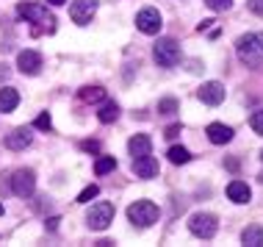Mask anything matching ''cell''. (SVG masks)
<instances>
[{
	"label": "cell",
	"instance_id": "cell-4",
	"mask_svg": "<svg viewBox=\"0 0 263 247\" xmlns=\"http://www.w3.org/2000/svg\"><path fill=\"white\" fill-rule=\"evenodd\" d=\"M189 231L197 239H213L219 231V222L213 214H208V211H197V214L189 217Z\"/></svg>",
	"mask_w": 263,
	"mask_h": 247
},
{
	"label": "cell",
	"instance_id": "cell-26",
	"mask_svg": "<svg viewBox=\"0 0 263 247\" xmlns=\"http://www.w3.org/2000/svg\"><path fill=\"white\" fill-rule=\"evenodd\" d=\"M250 125H252V131L258 133V136H263V109L255 111V114L250 117Z\"/></svg>",
	"mask_w": 263,
	"mask_h": 247
},
{
	"label": "cell",
	"instance_id": "cell-19",
	"mask_svg": "<svg viewBox=\"0 0 263 247\" xmlns=\"http://www.w3.org/2000/svg\"><path fill=\"white\" fill-rule=\"evenodd\" d=\"M117 117H119V105L114 103V100H105L103 105H100V111H97V119H100V122H117Z\"/></svg>",
	"mask_w": 263,
	"mask_h": 247
},
{
	"label": "cell",
	"instance_id": "cell-21",
	"mask_svg": "<svg viewBox=\"0 0 263 247\" xmlns=\"http://www.w3.org/2000/svg\"><path fill=\"white\" fill-rule=\"evenodd\" d=\"M117 169V158L114 156H100L97 158V164H95V175H108Z\"/></svg>",
	"mask_w": 263,
	"mask_h": 247
},
{
	"label": "cell",
	"instance_id": "cell-11",
	"mask_svg": "<svg viewBox=\"0 0 263 247\" xmlns=\"http://www.w3.org/2000/svg\"><path fill=\"white\" fill-rule=\"evenodd\" d=\"M17 67L23 75H39L42 69V56L36 50H20L17 53Z\"/></svg>",
	"mask_w": 263,
	"mask_h": 247
},
{
	"label": "cell",
	"instance_id": "cell-23",
	"mask_svg": "<svg viewBox=\"0 0 263 247\" xmlns=\"http://www.w3.org/2000/svg\"><path fill=\"white\" fill-rule=\"evenodd\" d=\"M177 109H180V103H177L175 97H163V100H158V114H163V117H172Z\"/></svg>",
	"mask_w": 263,
	"mask_h": 247
},
{
	"label": "cell",
	"instance_id": "cell-17",
	"mask_svg": "<svg viewBox=\"0 0 263 247\" xmlns=\"http://www.w3.org/2000/svg\"><path fill=\"white\" fill-rule=\"evenodd\" d=\"M17 105H20V92L17 89H11V86L0 89V111H3V114H11Z\"/></svg>",
	"mask_w": 263,
	"mask_h": 247
},
{
	"label": "cell",
	"instance_id": "cell-3",
	"mask_svg": "<svg viewBox=\"0 0 263 247\" xmlns=\"http://www.w3.org/2000/svg\"><path fill=\"white\" fill-rule=\"evenodd\" d=\"M153 59L158 67H175L177 61H180V45L172 39V37H163L153 45Z\"/></svg>",
	"mask_w": 263,
	"mask_h": 247
},
{
	"label": "cell",
	"instance_id": "cell-18",
	"mask_svg": "<svg viewBox=\"0 0 263 247\" xmlns=\"http://www.w3.org/2000/svg\"><path fill=\"white\" fill-rule=\"evenodd\" d=\"M241 242L250 244V247H263V228H260V225H250V228H244Z\"/></svg>",
	"mask_w": 263,
	"mask_h": 247
},
{
	"label": "cell",
	"instance_id": "cell-29",
	"mask_svg": "<svg viewBox=\"0 0 263 247\" xmlns=\"http://www.w3.org/2000/svg\"><path fill=\"white\" fill-rule=\"evenodd\" d=\"M81 150H83V153H97V150H100V145H97V142H83Z\"/></svg>",
	"mask_w": 263,
	"mask_h": 247
},
{
	"label": "cell",
	"instance_id": "cell-35",
	"mask_svg": "<svg viewBox=\"0 0 263 247\" xmlns=\"http://www.w3.org/2000/svg\"><path fill=\"white\" fill-rule=\"evenodd\" d=\"M260 158H263V153H260Z\"/></svg>",
	"mask_w": 263,
	"mask_h": 247
},
{
	"label": "cell",
	"instance_id": "cell-7",
	"mask_svg": "<svg viewBox=\"0 0 263 247\" xmlns=\"http://www.w3.org/2000/svg\"><path fill=\"white\" fill-rule=\"evenodd\" d=\"M36 189V172L33 169H17L11 175V192L17 197H31Z\"/></svg>",
	"mask_w": 263,
	"mask_h": 247
},
{
	"label": "cell",
	"instance_id": "cell-13",
	"mask_svg": "<svg viewBox=\"0 0 263 247\" xmlns=\"http://www.w3.org/2000/svg\"><path fill=\"white\" fill-rule=\"evenodd\" d=\"M31 142H33V133L28 131V128H14L9 136H6V147H9V150H14V153L25 150Z\"/></svg>",
	"mask_w": 263,
	"mask_h": 247
},
{
	"label": "cell",
	"instance_id": "cell-6",
	"mask_svg": "<svg viewBox=\"0 0 263 247\" xmlns=\"http://www.w3.org/2000/svg\"><path fill=\"white\" fill-rule=\"evenodd\" d=\"M17 14L23 20H28V23H36V25H47V28H53V14L45 9V6H39V3H20L17 6Z\"/></svg>",
	"mask_w": 263,
	"mask_h": 247
},
{
	"label": "cell",
	"instance_id": "cell-25",
	"mask_svg": "<svg viewBox=\"0 0 263 247\" xmlns=\"http://www.w3.org/2000/svg\"><path fill=\"white\" fill-rule=\"evenodd\" d=\"M205 6H208L211 11H227L233 6V0H202Z\"/></svg>",
	"mask_w": 263,
	"mask_h": 247
},
{
	"label": "cell",
	"instance_id": "cell-1",
	"mask_svg": "<svg viewBox=\"0 0 263 247\" xmlns=\"http://www.w3.org/2000/svg\"><path fill=\"white\" fill-rule=\"evenodd\" d=\"M236 53H238V59L244 61L247 67L260 69L263 67V33L255 31V33H244V37H238Z\"/></svg>",
	"mask_w": 263,
	"mask_h": 247
},
{
	"label": "cell",
	"instance_id": "cell-20",
	"mask_svg": "<svg viewBox=\"0 0 263 247\" xmlns=\"http://www.w3.org/2000/svg\"><path fill=\"white\" fill-rule=\"evenodd\" d=\"M78 95H81L83 103H100V100H105V89L103 86H83Z\"/></svg>",
	"mask_w": 263,
	"mask_h": 247
},
{
	"label": "cell",
	"instance_id": "cell-34",
	"mask_svg": "<svg viewBox=\"0 0 263 247\" xmlns=\"http://www.w3.org/2000/svg\"><path fill=\"white\" fill-rule=\"evenodd\" d=\"M0 214H3V206H0Z\"/></svg>",
	"mask_w": 263,
	"mask_h": 247
},
{
	"label": "cell",
	"instance_id": "cell-14",
	"mask_svg": "<svg viewBox=\"0 0 263 247\" xmlns=\"http://www.w3.org/2000/svg\"><path fill=\"white\" fill-rule=\"evenodd\" d=\"M127 150H130V156H133V158L150 156V153H153L150 136H144V133H136V136H130V142H127Z\"/></svg>",
	"mask_w": 263,
	"mask_h": 247
},
{
	"label": "cell",
	"instance_id": "cell-31",
	"mask_svg": "<svg viewBox=\"0 0 263 247\" xmlns=\"http://www.w3.org/2000/svg\"><path fill=\"white\" fill-rule=\"evenodd\" d=\"M9 67H6V64H0V83H3V81H9Z\"/></svg>",
	"mask_w": 263,
	"mask_h": 247
},
{
	"label": "cell",
	"instance_id": "cell-5",
	"mask_svg": "<svg viewBox=\"0 0 263 247\" xmlns=\"http://www.w3.org/2000/svg\"><path fill=\"white\" fill-rule=\"evenodd\" d=\"M111 222H114V203L100 200V203H95V206L89 208V214H86V225H89L91 231H105Z\"/></svg>",
	"mask_w": 263,
	"mask_h": 247
},
{
	"label": "cell",
	"instance_id": "cell-24",
	"mask_svg": "<svg viewBox=\"0 0 263 247\" xmlns=\"http://www.w3.org/2000/svg\"><path fill=\"white\" fill-rule=\"evenodd\" d=\"M97 195H100V186H97V183H91V186H86L81 195H78V203H89V200H95Z\"/></svg>",
	"mask_w": 263,
	"mask_h": 247
},
{
	"label": "cell",
	"instance_id": "cell-15",
	"mask_svg": "<svg viewBox=\"0 0 263 247\" xmlns=\"http://www.w3.org/2000/svg\"><path fill=\"white\" fill-rule=\"evenodd\" d=\"M208 139L213 145H227L233 139V128L230 125H222V122H211L208 125Z\"/></svg>",
	"mask_w": 263,
	"mask_h": 247
},
{
	"label": "cell",
	"instance_id": "cell-12",
	"mask_svg": "<svg viewBox=\"0 0 263 247\" xmlns=\"http://www.w3.org/2000/svg\"><path fill=\"white\" fill-rule=\"evenodd\" d=\"M161 172V167H158V161H155L153 156H141V158H133V175L141 181H150L155 178V175Z\"/></svg>",
	"mask_w": 263,
	"mask_h": 247
},
{
	"label": "cell",
	"instance_id": "cell-8",
	"mask_svg": "<svg viewBox=\"0 0 263 247\" xmlns=\"http://www.w3.org/2000/svg\"><path fill=\"white\" fill-rule=\"evenodd\" d=\"M161 25H163V17H161V11L158 9H141L136 14V28L141 33H158L161 31Z\"/></svg>",
	"mask_w": 263,
	"mask_h": 247
},
{
	"label": "cell",
	"instance_id": "cell-16",
	"mask_svg": "<svg viewBox=\"0 0 263 247\" xmlns=\"http://www.w3.org/2000/svg\"><path fill=\"white\" fill-rule=\"evenodd\" d=\"M227 197H230L233 203H250L252 192H250V186H247L244 181H230L227 183Z\"/></svg>",
	"mask_w": 263,
	"mask_h": 247
},
{
	"label": "cell",
	"instance_id": "cell-22",
	"mask_svg": "<svg viewBox=\"0 0 263 247\" xmlns=\"http://www.w3.org/2000/svg\"><path fill=\"white\" fill-rule=\"evenodd\" d=\"M169 161H172V164H189L191 161V153L186 150V147H169Z\"/></svg>",
	"mask_w": 263,
	"mask_h": 247
},
{
	"label": "cell",
	"instance_id": "cell-10",
	"mask_svg": "<svg viewBox=\"0 0 263 247\" xmlns=\"http://www.w3.org/2000/svg\"><path fill=\"white\" fill-rule=\"evenodd\" d=\"M224 83H219V81H208V83H202L200 92H197V97L205 103V105H219L224 100Z\"/></svg>",
	"mask_w": 263,
	"mask_h": 247
},
{
	"label": "cell",
	"instance_id": "cell-9",
	"mask_svg": "<svg viewBox=\"0 0 263 247\" xmlns=\"http://www.w3.org/2000/svg\"><path fill=\"white\" fill-rule=\"evenodd\" d=\"M95 11H97V0H75L69 6V17H72L75 25H89Z\"/></svg>",
	"mask_w": 263,
	"mask_h": 247
},
{
	"label": "cell",
	"instance_id": "cell-33",
	"mask_svg": "<svg viewBox=\"0 0 263 247\" xmlns=\"http://www.w3.org/2000/svg\"><path fill=\"white\" fill-rule=\"evenodd\" d=\"M47 3H50V6H64L67 0H47Z\"/></svg>",
	"mask_w": 263,
	"mask_h": 247
},
{
	"label": "cell",
	"instance_id": "cell-30",
	"mask_svg": "<svg viewBox=\"0 0 263 247\" xmlns=\"http://www.w3.org/2000/svg\"><path fill=\"white\" fill-rule=\"evenodd\" d=\"M177 133H180V125H169V128H166V133H163V136H166V139H175Z\"/></svg>",
	"mask_w": 263,
	"mask_h": 247
},
{
	"label": "cell",
	"instance_id": "cell-27",
	"mask_svg": "<svg viewBox=\"0 0 263 247\" xmlns=\"http://www.w3.org/2000/svg\"><path fill=\"white\" fill-rule=\"evenodd\" d=\"M33 125H36L39 131H50V128H53V119H50V114L45 111V114H39V117H36V122H33Z\"/></svg>",
	"mask_w": 263,
	"mask_h": 247
},
{
	"label": "cell",
	"instance_id": "cell-2",
	"mask_svg": "<svg viewBox=\"0 0 263 247\" xmlns=\"http://www.w3.org/2000/svg\"><path fill=\"white\" fill-rule=\"evenodd\" d=\"M158 206L153 200H136L127 206V220H130L136 228H150V225L158 222Z\"/></svg>",
	"mask_w": 263,
	"mask_h": 247
},
{
	"label": "cell",
	"instance_id": "cell-28",
	"mask_svg": "<svg viewBox=\"0 0 263 247\" xmlns=\"http://www.w3.org/2000/svg\"><path fill=\"white\" fill-rule=\"evenodd\" d=\"M247 9L252 14H258V17H263V0H247Z\"/></svg>",
	"mask_w": 263,
	"mask_h": 247
},
{
	"label": "cell",
	"instance_id": "cell-32",
	"mask_svg": "<svg viewBox=\"0 0 263 247\" xmlns=\"http://www.w3.org/2000/svg\"><path fill=\"white\" fill-rule=\"evenodd\" d=\"M59 217H50V220H47V228H50V231H55V228H59Z\"/></svg>",
	"mask_w": 263,
	"mask_h": 247
}]
</instances>
